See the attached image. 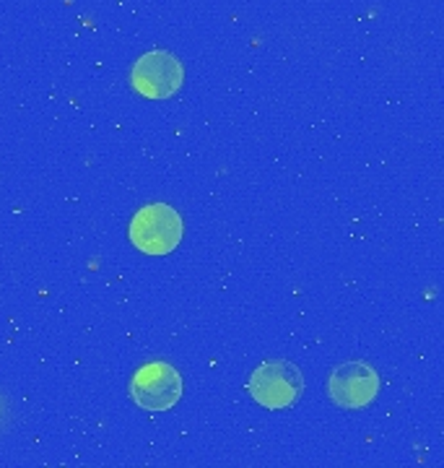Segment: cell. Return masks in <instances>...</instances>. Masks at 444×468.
Returning <instances> with one entry per match:
<instances>
[{
    "mask_svg": "<svg viewBox=\"0 0 444 468\" xmlns=\"http://www.w3.org/2000/svg\"><path fill=\"white\" fill-rule=\"evenodd\" d=\"M379 375L362 359L344 362L330 372L328 396L341 409H364L377 399Z\"/></svg>",
    "mask_w": 444,
    "mask_h": 468,
    "instance_id": "obj_4",
    "label": "cell"
},
{
    "mask_svg": "<svg viewBox=\"0 0 444 468\" xmlns=\"http://www.w3.org/2000/svg\"><path fill=\"white\" fill-rule=\"evenodd\" d=\"M247 390L265 409H289L301 399V369L286 359H270L249 375Z\"/></svg>",
    "mask_w": 444,
    "mask_h": 468,
    "instance_id": "obj_2",
    "label": "cell"
},
{
    "mask_svg": "<svg viewBox=\"0 0 444 468\" xmlns=\"http://www.w3.org/2000/svg\"><path fill=\"white\" fill-rule=\"evenodd\" d=\"M132 401L146 411H166L182 396V378L166 362H151L135 372L131 383Z\"/></svg>",
    "mask_w": 444,
    "mask_h": 468,
    "instance_id": "obj_5",
    "label": "cell"
},
{
    "mask_svg": "<svg viewBox=\"0 0 444 468\" xmlns=\"http://www.w3.org/2000/svg\"><path fill=\"white\" fill-rule=\"evenodd\" d=\"M185 81V68L166 50H151L138 58L132 66L131 84L138 94L148 100H169L180 91Z\"/></svg>",
    "mask_w": 444,
    "mask_h": 468,
    "instance_id": "obj_3",
    "label": "cell"
},
{
    "mask_svg": "<svg viewBox=\"0 0 444 468\" xmlns=\"http://www.w3.org/2000/svg\"><path fill=\"white\" fill-rule=\"evenodd\" d=\"M182 218L180 214L166 206L153 203L143 206L131 221V242L146 255H166L177 250L182 239Z\"/></svg>",
    "mask_w": 444,
    "mask_h": 468,
    "instance_id": "obj_1",
    "label": "cell"
}]
</instances>
